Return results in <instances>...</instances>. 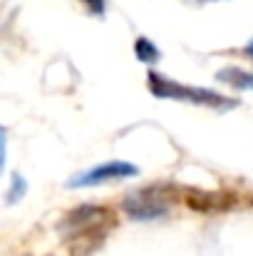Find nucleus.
Returning <instances> with one entry per match:
<instances>
[{
    "mask_svg": "<svg viewBox=\"0 0 253 256\" xmlns=\"http://www.w3.org/2000/svg\"><path fill=\"white\" fill-rule=\"evenodd\" d=\"M109 222V214H107V209H102V206H89V204H84V206H77V209H72L67 216H65V222H62V234L70 239V242H89V246H94L102 236H104V232H102V226Z\"/></svg>",
    "mask_w": 253,
    "mask_h": 256,
    "instance_id": "nucleus-1",
    "label": "nucleus"
},
{
    "mask_svg": "<svg viewBox=\"0 0 253 256\" xmlns=\"http://www.w3.org/2000/svg\"><path fill=\"white\" fill-rule=\"evenodd\" d=\"M149 90H152L157 97L184 100V102H194V104H209V107H234V104H236L234 100H229V97H224V94H216V92H209V90L181 87L179 82H171V80L157 75V72H149Z\"/></svg>",
    "mask_w": 253,
    "mask_h": 256,
    "instance_id": "nucleus-2",
    "label": "nucleus"
},
{
    "mask_svg": "<svg viewBox=\"0 0 253 256\" xmlns=\"http://www.w3.org/2000/svg\"><path fill=\"white\" fill-rule=\"evenodd\" d=\"M122 209L137 219V222H149V219H159L169 212V194L167 189L152 186V189H139L134 194H129L122 204Z\"/></svg>",
    "mask_w": 253,
    "mask_h": 256,
    "instance_id": "nucleus-3",
    "label": "nucleus"
},
{
    "mask_svg": "<svg viewBox=\"0 0 253 256\" xmlns=\"http://www.w3.org/2000/svg\"><path fill=\"white\" fill-rule=\"evenodd\" d=\"M134 174H137V167H132L127 162H107L102 167H94V170L75 176L70 182V186H92V184H104V182H114V179L134 176Z\"/></svg>",
    "mask_w": 253,
    "mask_h": 256,
    "instance_id": "nucleus-4",
    "label": "nucleus"
},
{
    "mask_svg": "<svg viewBox=\"0 0 253 256\" xmlns=\"http://www.w3.org/2000/svg\"><path fill=\"white\" fill-rule=\"evenodd\" d=\"M219 80L231 87H239V90H253V75L239 70V68H226V70H221V72H219Z\"/></svg>",
    "mask_w": 253,
    "mask_h": 256,
    "instance_id": "nucleus-5",
    "label": "nucleus"
},
{
    "mask_svg": "<svg viewBox=\"0 0 253 256\" xmlns=\"http://www.w3.org/2000/svg\"><path fill=\"white\" fill-rule=\"evenodd\" d=\"M134 52H137V58H139L142 62H154V60L159 58V50H157L147 38H137V42H134Z\"/></svg>",
    "mask_w": 253,
    "mask_h": 256,
    "instance_id": "nucleus-6",
    "label": "nucleus"
},
{
    "mask_svg": "<svg viewBox=\"0 0 253 256\" xmlns=\"http://www.w3.org/2000/svg\"><path fill=\"white\" fill-rule=\"evenodd\" d=\"M84 2H87L94 12H102V8H104V0H84Z\"/></svg>",
    "mask_w": 253,
    "mask_h": 256,
    "instance_id": "nucleus-7",
    "label": "nucleus"
},
{
    "mask_svg": "<svg viewBox=\"0 0 253 256\" xmlns=\"http://www.w3.org/2000/svg\"><path fill=\"white\" fill-rule=\"evenodd\" d=\"M2 164H5V134L0 130V170H2Z\"/></svg>",
    "mask_w": 253,
    "mask_h": 256,
    "instance_id": "nucleus-8",
    "label": "nucleus"
},
{
    "mask_svg": "<svg viewBox=\"0 0 253 256\" xmlns=\"http://www.w3.org/2000/svg\"><path fill=\"white\" fill-rule=\"evenodd\" d=\"M246 52H249V55H251V58H253V42H251V45H249V48H246Z\"/></svg>",
    "mask_w": 253,
    "mask_h": 256,
    "instance_id": "nucleus-9",
    "label": "nucleus"
}]
</instances>
